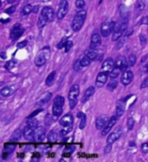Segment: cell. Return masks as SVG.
<instances>
[{
    "label": "cell",
    "mask_w": 148,
    "mask_h": 162,
    "mask_svg": "<svg viewBox=\"0 0 148 162\" xmlns=\"http://www.w3.org/2000/svg\"><path fill=\"white\" fill-rule=\"evenodd\" d=\"M54 17H55V12L51 7L46 6L42 10V12H41L40 17L38 18V21H37L38 28H40V29L44 28L48 23L53 21Z\"/></svg>",
    "instance_id": "obj_1"
},
{
    "label": "cell",
    "mask_w": 148,
    "mask_h": 162,
    "mask_svg": "<svg viewBox=\"0 0 148 162\" xmlns=\"http://www.w3.org/2000/svg\"><path fill=\"white\" fill-rule=\"evenodd\" d=\"M86 15H87V12L84 10H81V11H77V13L75 14L74 19H73V22H72V29L74 31L77 32L82 29L83 23L85 22Z\"/></svg>",
    "instance_id": "obj_2"
},
{
    "label": "cell",
    "mask_w": 148,
    "mask_h": 162,
    "mask_svg": "<svg viewBox=\"0 0 148 162\" xmlns=\"http://www.w3.org/2000/svg\"><path fill=\"white\" fill-rule=\"evenodd\" d=\"M65 100L62 96H57L53 102V107H52V112L55 117H58L62 114L63 110V106H64Z\"/></svg>",
    "instance_id": "obj_3"
},
{
    "label": "cell",
    "mask_w": 148,
    "mask_h": 162,
    "mask_svg": "<svg viewBox=\"0 0 148 162\" xmlns=\"http://www.w3.org/2000/svg\"><path fill=\"white\" fill-rule=\"evenodd\" d=\"M50 47H44L37 56V57L35 59V64L37 67L44 66L46 63L47 60L50 57Z\"/></svg>",
    "instance_id": "obj_4"
},
{
    "label": "cell",
    "mask_w": 148,
    "mask_h": 162,
    "mask_svg": "<svg viewBox=\"0 0 148 162\" xmlns=\"http://www.w3.org/2000/svg\"><path fill=\"white\" fill-rule=\"evenodd\" d=\"M80 94V88L78 84H74L68 93V102H69V107L71 109H73L75 105L77 104V99Z\"/></svg>",
    "instance_id": "obj_5"
},
{
    "label": "cell",
    "mask_w": 148,
    "mask_h": 162,
    "mask_svg": "<svg viewBox=\"0 0 148 162\" xmlns=\"http://www.w3.org/2000/svg\"><path fill=\"white\" fill-rule=\"evenodd\" d=\"M126 29H127V19H122L121 22L119 23V24L116 27V29H114L113 30L112 40L118 41L119 39L122 37V35L126 32Z\"/></svg>",
    "instance_id": "obj_6"
},
{
    "label": "cell",
    "mask_w": 148,
    "mask_h": 162,
    "mask_svg": "<svg viewBox=\"0 0 148 162\" xmlns=\"http://www.w3.org/2000/svg\"><path fill=\"white\" fill-rule=\"evenodd\" d=\"M115 29V22L112 21V22H105L101 24V35L104 37H108L112 32H113V30Z\"/></svg>",
    "instance_id": "obj_7"
},
{
    "label": "cell",
    "mask_w": 148,
    "mask_h": 162,
    "mask_svg": "<svg viewBox=\"0 0 148 162\" xmlns=\"http://www.w3.org/2000/svg\"><path fill=\"white\" fill-rule=\"evenodd\" d=\"M68 1L67 0H62L60 2L59 8H58L57 13H56L57 18L59 20L62 19L68 13Z\"/></svg>",
    "instance_id": "obj_8"
},
{
    "label": "cell",
    "mask_w": 148,
    "mask_h": 162,
    "mask_svg": "<svg viewBox=\"0 0 148 162\" xmlns=\"http://www.w3.org/2000/svg\"><path fill=\"white\" fill-rule=\"evenodd\" d=\"M23 32H24V29L23 28L19 23H17L11 29V34H10V37H11V39L12 41H16V40H17L19 37L22 36L23 34Z\"/></svg>",
    "instance_id": "obj_9"
},
{
    "label": "cell",
    "mask_w": 148,
    "mask_h": 162,
    "mask_svg": "<svg viewBox=\"0 0 148 162\" xmlns=\"http://www.w3.org/2000/svg\"><path fill=\"white\" fill-rule=\"evenodd\" d=\"M121 134H122V127H118L113 132H112L108 135V137L107 139V142L109 143V144H113L114 141H116L121 136Z\"/></svg>",
    "instance_id": "obj_10"
},
{
    "label": "cell",
    "mask_w": 148,
    "mask_h": 162,
    "mask_svg": "<svg viewBox=\"0 0 148 162\" xmlns=\"http://www.w3.org/2000/svg\"><path fill=\"white\" fill-rule=\"evenodd\" d=\"M109 117L107 115H100L99 117H97L96 121H95V127L97 129L102 130L106 125L108 123L109 121Z\"/></svg>",
    "instance_id": "obj_11"
},
{
    "label": "cell",
    "mask_w": 148,
    "mask_h": 162,
    "mask_svg": "<svg viewBox=\"0 0 148 162\" xmlns=\"http://www.w3.org/2000/svg\"><path fill=\"white\" fill-rule=\"evenodd\" d=\"M60 125L62 127H73L74 123V118L71 114H67L62 118H61L59 121Z\"/></svg>",
    "instance_id": "obj_12"
},
{
    "label": "cell",
    "mask_w": 148,
    "mask_h": 162,
    "mask_svg": "<svg viewBox=\"0 0 148 162\" xmlns=\"http://www.w3.org/2000/svg\"><path fill=\"white\" fill-rule=\"evenodd\" d=\"M115 63H113V59L107 58V60L104 61V63L101 65V71L107 72V73H111V71L114 69Z\"/></svg>",
    "instance_id": "obj_13"
},
{
    "label": "cell",
    "mask_w": 148,
    "mask_h": 162,
    "mask_svg": "<svg viewBox=\"0 0 148 162\" xmlns=\"http://www.w3.org/2000/svg\"><path fill=\"white\" fill-rule=\"evenodd\" d=\"M133 73L131 70H125L123 71V74L121 75V79L120 81L123 85H128L131 83V81H133Z\"/></svg>",
    "instance_id": "obj_14"
},
{
    "label": "cell",
    "mask_w": 148,
    "mask_h": 162,
    "mask_svg": "<svg viewBox=\"0 0 148 162\" xmlns=\"http://www.w3.org/2000/svg\"><path fill=\"white\" fill-rule=\"evenodd\" d=\"M45 129L43 127H37L35 129V134H34V140L36 142H41L44 140L45 138Z\"/></svg>",
    "instance_id": "obj_15"
},
{
    "label": "cell",
    "mask_w": 148,
    "mask_h": 162,
    "mask_svg": "<svg viewBox=\"0 0 148 162\" xmlns=\"http://www.w3.org/2000/svg\"><path fill=\"white\" fill-rule=\"evenodd\" d=\"M101 44V38L98 33H95L92 35L91 37V44H90V49L97 50Z\"/></svg>",
    "instance_id": "obj_16"
},
{
    "label": "cell",
    "mask_w": 148,
    "mask_h": 162,
    "mask_svg": "<svg viewBox=\"0 0 148 162\" xmlns=\"http://www.w3.org/2000/svg\"><path fill=\"white\" fill-rule=\"evenodd\" d=\"M107 78H108V73L103 72V71L100 72L99 75H97L96 81H95V84H96L97 87H100V88L102 87L107 81Z\"/></svg>",
    "instance_id": "obj_17"
},
{
    "label": "cell",
    "mask_w": 148,
    "mask_h": 162,
    "mask_svg": "<svg viewBox=\"0 0 148 162\" xmlns=\"http://www.w3.org/2000/svg\"><path fill=\"white\" fill-rule=\"evenodd\" d=\"M34 134H35V129L31 127L30 126H26L23 129V137L26 140H34Z\"/></svg>",
    "instance_id": "obj_18"
},
{
    "label": "cell",
    "mask_w": 148,
    "mask_h": 162,
    "mask_svg": "<svg viewBox=\"0 0 148 162\" xmlns=\"http://www.w3.org/2000/svg\"><path fill=\"white\" fill-rule=\"evenodd\" d=\"M116 122H117V115H113V116H112V117L110 118V120H109V121H108V123H107V124L106 125V127H105L103 129H102V131H101V134H102V135H106V134H107L108 133L110 132V130L112 129V127L116 124Z\"/></svg>",
    "instance_id": "obj_19"
},
{
    "label": "cell",
    "mask_w": 148,
    "mask_h": 162,
    "mask_svg": "<svg viewBox=\"0 0 148 162\" xmlns=\"http://www.w3.org/2000/svg\"><path fill=\"white\" fill-rule=\"evenodd\" d=\"M128 62L126 61V57H119L115 61V67L119 68L121 71H125L127 69Z\"/></svg>",
    "instance_id": "obj_20"
},
{
    "label": "cell",
    "mask_w": 148,
    "mask_h": 162,
    "mask_svg": "<svg viewBox=\"0 0 148 162\" xmlns=\"http://www.w3.org/2000/svg\"><path fill=\"white\" fill-rule=\"evenodd\" d=\"M95 89L94 87H89L88 88V89L85 91V93H84V96L82 97V102H88L89 99H90V97H92L93 95L95 94Z\"/></svg>",
    "instance_id": "obj_21"
},
{
    "label": "cell",
    "mask_w": 148,
    "mask_h": 162,
    "mask_svg": "<svg viewBox=\"0 0 148 162\" xmlns=\"http://www.w3.org/2000/svg\"><path fill=\"white\" fill-rule=\"evenodd\" d=\"M22 134H23V131H22L20 128H17V129L15 130L14 133H12V135H11V139H10V141H11V142H17V141H18V140L21 139Z\"/></svg>",
    "instance_id": "obj_22"
},
{
    "label": "cell",
    "mask_w": 148,
    "mask_h": 162,
    "mask_svg": "<svg viewBox=\"0 0 148 162\" xmlns=\"http://www.w3.org/2000/svg\"><path fill=\"white\" fill-rule=\"evenodd\" d=\"M56 71H52L51 73L48 75V77L46 79V85L49 87L52 86L56 81Z\"/></svg>",
    "instance_id": "obj_23"
},
{
    "label": "cell",
    "mask_w": 148,
    "mask_h": 162,
    "mask_svg": "<svg viewBox=\"0 0 148 162\" xmlns=\"http://www.w3.org/2000/svg\"><path fill=\"white\" fill-rule=\"evenodd\" d=\"M124 112H125V105L122 101H120V102H119L117 107H116V115L119 117L124 114Z\"/></svg>",
    "instance_id": "obj_24"
},
{
    "label": "cell",
    "mask_w": 148,
    "mask_h": 162,
    "mask_svg": "<svg viewBox=\"0 0 148 162\" xmlns=\"http://www.w3.org/2000/svg\"><path fill=\"white\" fill-rule=\"evenodd\" d=\"M85 55L90 58V60H96L98 58V52H96L95 50H93V49H90L89 50H86L85 52Z\"/></svg>",
    "instance_id": "obj_25"
},
{
    "label": "cell",
    "mask_w": 148,
    "mask_h": 162,
    "mask_svg": "<svg viewBox=\"0 0 148 162\" xmlns=\"http://www.w3.org/2000/svg\"><path fill=\"white\" fill-rule=\"evenodd\" d=\"M48 140L49 142H51V143H55L56 142L57 140H58V134L56 131H50L48 134Z\"/></svg>",
    "instance_id": "obj_26"
},
{
    "label": "cell",
    "mask_w": 148,
    "mask_h": 162,
    "mask_svg": "<svg viewBox=\"0 0 148 162\" xmlns=\"http://www.w3.org/2000/svg\"><path fill=\"white\" fill-rule=\"evenodd\" d=\"M14 91L15 90L11 89V87H5V88H2V90H1V95H2V96H4V97H7V96H10L11 95H12Z\"/></svg>",
    "instance_id": "obj_27"
},
{
    "label": "cell",
    "mask_w": 148,
    "mask_h": 162,
    "mask_svg": "<svg viewBox=\"0 0 148 162\" xmlns=\"http://www.w3.org/2000/svg\"><path fill=\"white\" fill-rule=\"evenodd\" d=\"M77 117L80 118L81 119V121H80V128L81 129H83L86 126V121H87V117L86 115L82 113V112H79L78 115H77Z\"/></svg>",
    "instance_id": "obj_28"
},
{
    "label": "cell",
    "mask_w": 148,
    "mask_h": 162,
    "mask_svg": "<svg viewBox=\"0 0 148 162\" xmlns=\"http://www.w3.org/2000/svg\"><path fill=\"white\" fill-rule=\"evenodd\" d=\"M16 147L14 145H7L6 147H5L4 152H3V155H8L10 154H11L14 150H15Z\"/></svg>",
    "instance_id": "obj_29"
},
{
    "label": "cell",
    "mask_w": 148,
    "mask_h": 162,
    "mask_svg": "<svg viewBox=\"0 0 148 162\" xmlns=\"http://www.w3.org/2000/svg\"><path fill=\"white\" fill-rule=\"evenodd\" d=\"M90 63H91V60L86 55L80 60V63H81L82 67H88L90 64Z\"/></svg>",
    "instance_id": "obj_30"
},
{
    "label": "cell",
    "mask_w": 148,
    "mask_h": 162,
    "mask_svg": "<svg viewBox=\"0 0 148 162\" xmlns=\"http://www.w3.org/2000/svg\"><path fill=\"white\" fill-rule=\"evenodd\" d=\"M31 11H33L32 6H31L30 5H25L24 7L23 8L21 14H22L23 16H27V15L30 14Z\"/></svg>",
    "instance_id": "obj_31"
},
{
    "label": "cell",
    "mask_w": 148,
    "mask_h": 162,
    "mask_svg": "<svg viewBox=\"0 0 148 162\" xmlns=\"http://www.w3.org/2000/svg\"><path fill=\"white\" fill-rule=\"evenodd\" d=\"M119 12H120V16L122 17V19H127V17H128V12H127V10L126 7H125L124 5H120L119 8Z\"/></svg>",
    "instance_id": "obj_32"
},
{
    "label": "cell",
    "mask_w": 148,
    "mask_h": 162,
    "mask_svg": "<svg viewBox=\"0 0 148 162\" xmlns=\"http://www.w3.org/2000/svg\"><path fill=\"white\" fill-rule=\"evenodd\" d=\"M27 124L30 126L31 127H33L34 129H36L37 127H38V121H37L36 119H34V118H30V119H28Z\"/></svg>",
    "instance_id": "obj_33"
},
{
    "label": "cell",
    "mask_w": 148,
    "mask_h": 162,
    "mask_svg": "<svg viewBox=\"0 0 148 162\" xmlns=\"http://www.w3.org/2000/svg\"><path fill=\"white\" fill-rule=\"evenodd\" d=\"M120 71H121V70H120L119 68L115 67V68L112 70L111 73H110V77H111L112 79H115V78H117V77H118Z\"/></svg>",
    "instance_id": "obj_34"
},
{
    "label": "cell",
    "mask_w": 148,
    "mask_h": 162,
    "mask_svg": "<svg viewBox=\"0 0 148 162\" xmlns=\"http://www.w3.org/2000/svg\"><path fill=\"white\" fill-rule=\"evenodd\" d=\"M51 93H47L46 95L44 97V99L41 101V102H39L37 103V105H44L45 103H47L50 100V98H51Z\"/></svg>",
    "instance_id": "obj_35"
},
{
    "label": "cell",
    "mask_w": 148,
    "mask_h": 162,
    "mask_svg": "<svg viewBox=\"0 0 148 162\" xmlns=\"http://www.w3.org/2000/svg\"><path fill=\"white\" fill-rule=\"evenodd\" d=\"M136 61H137V57H136V56L135 55H130L129 56V57H128V60H127V62H128V65L129 66H133L135 63H136Z\"/></svg>",
    "instance_id": "obj_36"
},
{
    "label": "cell",
    "mask_w": 148,
    "mask_h": 162,
    "mask_svg": "<svg viewBox=\"0 0 148 162\" xmlns=\"http://www.w3.org/2000/svg\"><path fill=\"white\" fill-rule=\"evenodd\" d=\"M117 85H118L117 81L113 79V80H112V81H110L108 84H107V89H108V90H111V91H113V89H115V88H116Z\"/></svg>",
    "instance_id": "obj_37"
},
{
    "label": "cell",
    "mask_w": 148,
    "mask_h": 162,
    "mask_svg": "<svg viewBox=\"0 0 148 162\" xmlns=\"http://www.w3.org/2000/svg\"><path fill=\"white\" fill-rule=\"evenodd\" d=\"M71 130H72V127H63L62 129L61 130V135L62 136H65Z\"/></svg>",
    "instance_id": "obj_38"
},
{
    "label": "cell",
    "mask_w": 148,
    "mask_h": 162,
    "mask_svg": "<svg viewBox=\"0 0 148 162\" xmlns=\"http://www.w3.org/2000/svg\"><path fill=\"white\" fill-rule=\"evenodd\" d=\"M15 63L16 62L14 60H11V61H9L8 63H6V64H5V69H8V70H11V69H13L14 66H15Z\"/></svg>",
    "instance_id": "obj_39"
},
{
    "label": "cell",
    "mask_w": 148,
    "mask_h": 162,
    "mask_svg": "<svg viewBox=\"0 0 148 162\" xmlns=\"http://www.w3.org/2000/svg\"><path fill=\"white\" fill-rule=\"evenodd\" d=\"M133 127H134V120H133V118H128V120H127V127H128V130H132L133 128Z\"/></svg>",
    "instance_id": "obj_40"
},
{
    "label": "cell",
    "mask_w": 148,
    "mask_h": 162,
    "mask_svg": "<svg viewBox=\"0 0 148 162\" xmlns=\"http://www.w3.org/2000/svg\"><path fill=\"white\" fill-rule=\"evenodd\" d=\"M75 5L78 9H83L85 6V1L84 0H76Z\"/></svg>",
    "instance_id": "obj_41"
},
{
    "label": "cell",
    "mask_w": 148,
    "mask_h": 162,
    "mask_svg": "<svg viewBox=\"0 0 148 162\" xmlns=\"http://www.w3.org/2000/svg\"><path fill=\"white\" fill-rule=\"evenodd\" d=\"M145 7V3L143 2V0H140L137 4V6H136V10L139 11H141Z\"/></svg>",
    "instance_id": "obj_42"
},
{
    "label": "cell",
    "mask_w": 148,
    "mask_h": 162,
    "mask_svg": "<svg viewBox=\"0 0 148 162\" xmlns=\"http://www.w3.org/2000/svg\"><path fill=\"white\" fill-rule=\"evenodd\" d=\"M68 41V38H67L66 37H63L62 40L59 44H58V45H57V48H58V49H62V48L65 47V44H66V43Z\"/></svg>",
    "instance_id": "obj_43"
},
{
    "label": "cell",
    "mask_w": 148,
    "mask_h": 162,
    "mask_svg": "<svg viewBox=\"0 0 148 162\" xmlns=\"http://www.w3.org/2000/svg\"><path fill=\"white\" fill-rule=\"evenodd\" d=\"M72 46H73V42L72 41H68L65 44V52H68L69 51V50L72 48Z\"/></svg>",
    "instance_id": "obj_44"
},
{
    "label": "cell",
    "mask_w": 148,
    "mask_h": 162,
    "mask_svg": "<svg viewBox=\"0 0 148 162\" xmlns=\"http://www.w3.org/2000/svg\"><path fill=\"white\" fill-rule=\"evenodd\" d=\"M141 151H142V153H144V154H148V142L144 143V144L141 146Z\"/></svg>",
    "instance_id": "obj_45"
},
{
    "label": "cell",
    "mask_w": 148,
    "mask_h": 162,
    "mask_svg": "<svg viewBox=\"0 0 148 162\" xmlns=\"http://www.w3.org/2000/svg\"><path fill=\"white\" fill-rule=\"evenodd\" d=\"M82 67L81 65V63H80V60L79 61H77L76 63H75V64H74V70H76V71H79V70H81V69H82Z\"/></svg>",
    "instance_id": "obj_46"
},
{
    "label": "cell",
    "mask_w": 148,
    "mask_h": 162,
    "mask_svg": "<svg viewBox=\"0 0 148 162\" xmlns=\"http://www.w3.org/2000/svg\"><path fill=\"white\" fill-rule=\"evenodd\" d=\"M111 149H112V144L107 143V145L106 147L104 148V153H105V154H108V153L111 151Z\"/></svg>",
    "instance_id": "obj_47"
},
{
    "label": "cell",
    "mask_w": 148,
    "mask_h": 162,
    "mask_svg": "<svg viewBox=\"0 0 148 162\" xmlns=\"http://www.w3.org/2000/svg\"><path fill=\"white\" fill-rule=\"evenodd\" d=\"M141 88H147L148 87V76L144 80V81H142V83H141L140 85Z\"/></svg>",
    "instance_id": "obj_48"
},
{
    "label": "cell",
    "mask_w": 148,
    "mask_h": 162,
    "mask_svg": "<svg viewBox=\"0 0 148 162\" xmlns=\"http://www.w3.org/2000/svg\"><path fill=\"white\" fill-rule=\"evenodd\" d=\"M140 44H142V45H145V44H146V42H147L146 37H145L144 35H140Z\"/></svg>",
    "instance_id": "obj_49"
},
{
    "label": "cell",
    "mask_w": 148,
    "mask_h": 162,
    "mask_svg": "<svg viewBox=\"0 0 148 162\" xmlns=\"http://www.w3.org/2000/svg\"><path fill=\"white\" fill-rule=\"evenodd\" d=\"M16 11V7L15 6H11L10 8H8L7 10H6V13L8 14H12V13H14Z\"/></svg>",
    "instance_id": "obj_50"
},
{
    "label": "cell",
    "mask_w": 148,
    "mask_h": 162,
    "mask_svg": "<svg viewBox=\"0 0 148 162\" xmlns=\"http://www.w3.org/2000/svg\"><path fill=\"white\" fill-rule=\"evenodd\" d=\"M41 111H43V109H37V110H36L35 112H33L30 115H29V117H28V119H30V118H34L36 115H37L38 113H40Z\"/></svg>",
    "instance_id": "obj_51"
},
{
    "label": "cell",
    "mask_w": 148,
    "mask_h": 162,
    "mask_svg": "<svg viewBox=\"0 0 148 162\" xmlns=\"http://www.w3.org/2000/svg\"><path fill=\"white\" fill-rule=\"evenodd\" d=\"M26 44H27V41H23V42L18 44L17 47H18V48H23V47L26 46Z\"/></svg>",
    "instance_id": "obj_52"
},
{
    "label": "cell",
    "mask_w": 148,
    "mask_h": 162,
    "mask_svg": "<svg viewBox=\"0 0 148 162\" xmlns=\"http://www.w3.org/2000/svg\"><path fill=\"white\" fill-rule=\"evenodd\" d=\"M1 57H2V59L6 58V57H5V52H1Z\"/></svg>",
    "instance_id": "obj_53"
},
{
    "label": "cell",
    "mask_w": 148,
    "mask_h": 162,
    "mask_svg": "<svg viewBox=\"0 0 148 162\" xmlns=\"http://www.w3.org/2000/svg\"><path fill=\"white\" fill-rule=\"evenodd\" d=\"M17 0H6V2H7L8 4H12V3H14Z\"/></svg>",
    "instance_id": "obj_54"
},
{
    "label": "cell",
    "mask_w": 148,
    "mask_h": 162,
    "mask_svg": "<svg viewBox=\"0 0 148 162\" xmlns=\"http://www.w3.org/2000/svg\"><path fill=\"white\" fill-rule=\"evenodd\" d=\"M145 69H146V72L148 73V64L147 65H146V68H145Z\"/></svg>",
    "instance_id": "obj_55"
},
{
    "label": "cell",
    "mask_w": 148,
    "mask_h": 162,
    "mask_svg": "<svg viewBox=\"0 0 148 162\" xmlns=\"http://www.w3.org/2000/svg\"><path fill=\"white\" fill-rule=\"evenodd\" d=\"M101 1H102V0H100V2H101Z\"/></svg>",
    "instance_id": "obj_56"
}]
</instances>
